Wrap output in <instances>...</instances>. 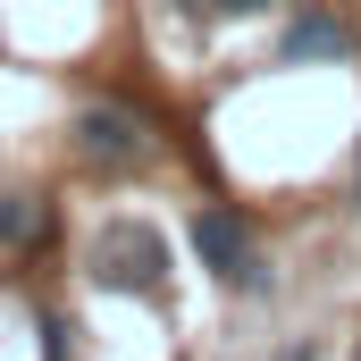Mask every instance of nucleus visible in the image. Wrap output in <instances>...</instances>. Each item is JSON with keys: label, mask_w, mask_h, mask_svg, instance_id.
<instances>
[{"label": "nucleus", "mask_w": 361, "mask_h": 361, "mask_svg": "<svg viewBox=\"0 0 361 361\" xmlns=\"http://www.w3.org/2000/svg\"><path fill=\"white\" fill-rule=\"evenodd\" d=\"M92 286H109V294H143V302H160L169 294V235L160 227H143V219H109L101 235H92Z\"/></svg>", "instance_id": "obj_1"}, {"label": "nucleus", "mask_w": 361, "mask_h": 361, "mask_svg": "<svg viewBox=\"0 0 361 361\" xmlns=\"http://www.w3.org/2000/svg\"><path fill=\"white\" fill-rule=\"evenodd\" d=\"M193 252H202V269L219 277V286H235V294H269V252L252 244V219L244 210H227V202H210V210H193Z\"/></svg>", "instance_id": "obj_2"}, {"label": "nucleus", "mask_w": 361, "mask_h": 361, "mask_svg": "<svg viewBox=\"0 0 361 361\" xmlns=\"http://www.w3.org/2000/svg\"><path fill=\"white\" fill-rule=\"evenodd\" d=\"M68 143H76V160H92V169H135L152 143H143V126L126 118V109H76V126H68Z\"/></svg>", "instance_id": "obj_3"}, {"label": "nucleus", "mask_w": 361, "mask_h": 361, "mask_svg": "<svg viewBox=\"0 0 361 361\" xmlns=\"http://www.w3.org/2000/svg\"><path fill=\"white\" fill-rule=\"evenodd\" d=\"M353 51V34H345V17H328V8H294L286 17V34H277V68H319V59H345Z\"/></svg>", "instance_id": "obj_4"}, {"label": "nucleus", "mask_w": 361, "mask_h": 361, "mask_svg": "<svg viewBox=\"0 0 361 361\" xmlns=\"http://www.w3.org/2000/svg\"><path fill=\"white\" fill-rule=\"evenodd\" d=\"M34 235H42V210L25 193H0V244H34Z\"/></svg>", "instance_id": "obj_5"}, {"label": "nucleus", "mask_w": 361, "mask_h": 361, "mask_svg": "<svg viewBox=\"0 0 361 361\" xmlns=\"http://www.w3.org/2000/svg\"><path fill=\"white\" fill-rule=\"evenodd\" d=\"M202 8H219V17H252V8H269V0H202Z\"/></svg>", "instance_id": "obj_6"}, {"label": "nucleus", "mask_w": 361, "mask_h": 361, "mask_svg": "<svg viewBox=\"0 0 361 361\" xmlns=\"http://www.w3.org/2000/svg\"><path fill=\"white\" fill-rule=\"evenodd\" d=\"M277 361H319V345H311V336H302V345H286V353Z\"/></svg>", "instance_id": "obj_7"}, {"label": "nucleus", "mask_w": 361, "mask_h": 361, "mask_svg": "<svg viewBox=\"0 0 361 361\" xmlns=\"http://www.w3.org/2000/svg\"><path fill=\"white\" fill-rule=\"evenodd\" d=\"M353 210H361V152H353Z\"/></svg>", "instance_id": "obj_8"}]
</instances>
